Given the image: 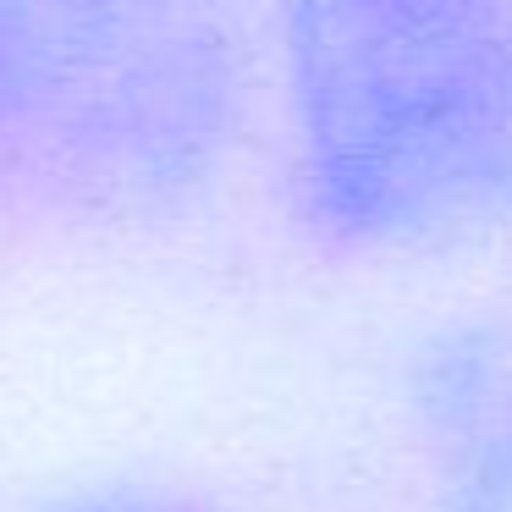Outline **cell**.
Here are the masks:
<instances>
[{"instance_id": "cell-1", "label": "cell", "mask_w": 512, "mask_h": 512, "mask_svg": "<svg viewBox=\"0 0 512 512\" xmlns=\"http://www.w3.org/2000/svg\"><path fill=\"white\" fill-rule=\"evenodd\" d=\"M281 100L298 221L336 254L512 221V6H292Z\"/></svg>"}, {"instance_id": "cell-2", "label": "cell", "mask_w": 512, "mask_h": 512, "mask_svg": "<svg viewBox=\"0 0 512 512\" xmlns=\"http://www.w3.org/2000/svg\"><path fill=\"white\" fill-rule=\"evenodd\" d=\"M237 94L226 34L188 6H0V166L61 193L199 188Z\"/></svg>"}, {"instance_id": "cell-3", "label": "cell", "mask_w": 512, "mask_h": 512, "mask_svg": "<svg viewBox=\"0 0 512 512\" xmlns=\"http://www.w3.org/2000/svg\"><path fill=\"white\" fill-rule=\"evenodd\" d=\"M424 408L457 452L463 507H512V336L452 347L424 380Z\"/></svg>"}, {"instance_id": "cell-4", "label": "cell", "mask_w": 512, "mask_h": 512, "mask_svg": "<svg viewBox=\"0 0 512 512\" xmlns=\"http://www.w3.org/2000/svg\"><path fill=\"white\" fill-rule=\"evenodd\" d=\"M67 512H215L204 501H188V496H166V490H116V496H94V501H78Z\"/></svg>"}, {"instance_id": "cell-5", "label": "cell", "mask_w": 512, "mask_h": 512, "mask_svg": "<svg viewBox=\"0 0 512 512\" xmlns=\"http://www.w3.org/2000/svg\"><path fill=\"white\" fill-rule=\"evenodd\" d=\"M457 512H490V507H457Z\"/></svg>"}]
</instances>
